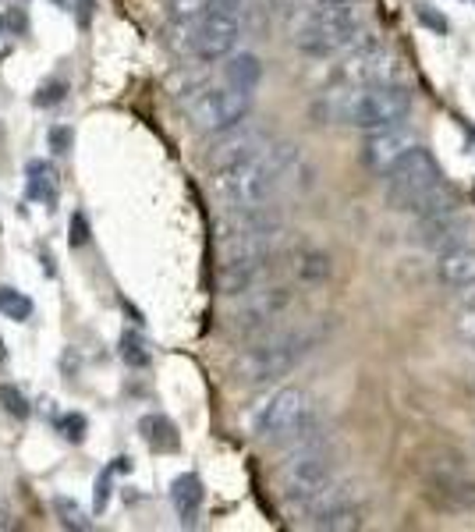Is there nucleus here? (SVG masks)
I'll return each mask as SVG.
<instances>
[{"instance_id":"29","label":"nucleus","mask_w":475,"mask_h":532,"mask_svg":"<svg viewBox=\"0 0 475 532\" xmlns=\"http://www.w3.org/2000/svg\"><path fill=\"white\" fill-rule=\"evenodd\" d=\"M416 14H418V22H422V25H429L436 36H447V29H451V25H447V18H444V14H436L429 4H416Z\"/></svg>"},{"instance_id":"8","label":"nucleus","mask_w":475,"mask_h":532,"mask_svg":"<svg viewBox=\"0 0 475 532\" xmlns=\"http://www.w3.org/2000/svg\"><path fill=\"white\" fill-rule=\"evenodd\" d=\"M252 111V93L235 89V86H224V89H206L199 93L192 104H188V121L195 131H206V135H220L228 128L245 124Z\"/></svg>"},{"instance_id":"26","label":"nucleus","mask_w":475,"mask_h":532,"mask_svg":"<svg viewBox=\"0 0 475 532\" xmlns=\"http://www.w3.org/2000/svg\"><path fill=\"white\" fill-rule=\"evenodd\" d=\"M0 405H4V412L14 415V419H29V401H25V394L18 391V387H11V383H0Z\"/></svg>"},{"instance_id":"1","label":"nucleus","mask_w":475,"mask_h":532,"mask_svg":"<svg viewBox=\"0 0 475 532\" xmlns=\"http://www.w3.org/2000/svg\"><path fill=\"white\" fill-rule=\"evenodd\" d=\"M301 167L295 146L288 142H270L266 149L238 160L224 171H213L217 192L231 210H255V206H270L277 199V192L284 185H291Z\"/></svg>"},{"instance_id":"19","label":"nucleus","mask_w":475,"mask_h":532,"mask_svg":"<svg viewBox=\"0 0 475 532\" xmlns=\"http://www.w3.org/2000/svg\"><path fill=\"white\" fill-rule=\"evenodd\" d=\"M202 479L192 473H184L175 479V486H171V500H175V511L181 515V522H192L195 515H199V508H202Z\"/></svg>"},{"instance_id":"33","label":"nucleus","mask_w":475,"mask_h":532,"mask_svg":"<svg viewBox=\"0 0 475 532\" xmlns=\"http://www.w3.org/2000/svg\"><path fill=\"white\" fill-rule=\"evenodd\" d=\"M462 309H465L469 316H475V284L462 288Z\"/></svg>"},{"instance_id":"18","label":"nucleus","mask_w":475,"mask_h":532,"mask_svg":"<svg viewBox=\"0 0 475 532\" xmlns=\"http://www.w3.org/2000/svg\"><path fill=\"white\" fill-rule=\"evenodd\" d=\"M139 433H142V440H146L153 451H178L181 447L178 426H175L167 415H142V419H139Z\"/></svg>"},{"instance_id":"16","label":"nucleus","mask_w":475,"mask_h":532,"mask_svg":"<svg viewBox=\"0 0 475 532\" xmlns=\"http://www.w3.org/2000/svg\"><path fill=\"white\" fill-rule=\"evenodd\" d=\"M436 281L444 288H454V292L475 284V245L462 241V245L444 248L436 256Z\"/></svg>"},{"instance_id":"23","label":"nucleus","mask_w":475,"mask_h":532,"mask_svg":"<svg viewBox=\"0 0 475 532\" xmlns=\"http://www.w3.org/2000/svg\"><path fill=\"white\" fill-rule=\"evenodd\" d=\"M121 358H124L128 365H135V369H146V365L153 362V352H149V345L142 341L139 330H124V334H121Z\"/></svg>"},{"instance_id":"21","label":"nucleus","mask_w":475,"mask_h":532,"mask_svg":"<svg viewBox=\"0 0 475 532\" xmlns=\"http://www.w3.org/2000/svg\"><path fill=\"white\" fill-rule=\"evenodd\" d=\"M330 256L319 252V248H301L291 263V274H295L301 284H323L330 277Z\"/></svg>"},{"instance_id":"15","label":"nucleus","mask_w":475,"mask_h":532,"mask_svg":"<svg viewBox=\"0 0 475 532\" xmlns=\"http://www.w3.org/2000/svg\"><path fill=\"white\" fill-rule=\"evenodd\" d=\"M472 231V224H469V217L462 213V206L458 210H447V213H433V217H418V241L426 245V248H436V252H444V248H451V245H462L465 238Z\"/></svg>"},{"instance_id":"32","label":"nucleus","mask_w":475,"mask_h":532,"mask_svg":"<svg viewBox=\"0 0 475 532\" xmlns=\"http://www.w3.org/2000/svg\"><path fill=\"white\" fill-rule=\"evenodd\" d=\"M85 241H89V224L82 213H75L71 217V245H85Z\"/></svg>"},{"instance_id":"36","label":"nucleus","mask_w":475,"mask_h":532,"mask_svg":"<svg viewBox=\"0 0 475 532\" xmlns=\"http://www.w3.org/2000/svg\"><path fill=\"white\" fill-rule=\"evenodd\" d=\"M114 473H118V475L131 473V458H128V455H124V458H114Z\"/></svg>"},{"instance_id":"6","label":"nucleus","mask_w":475,"mask_h":532,"mask_svg":"<svg viewBox=\"0 0 475 532\" xmlns=\"http://www.w3.org/2000/svg\"><path fill=\"white\" fill-rule=\"evenodd\" d=\"M440 185H444V167L426 146H416L383 175V199L398 213H418V206Z\"/></svg>"},{"instance_id":"9","label":"nucleus","mask_w":475,"mask_h":532,"mask_svg":"<svg viewBox=\"0 0 475 532\" xmlns=\"http://www.w3.org/2000/svg\"><path fill=\"white\" fill-rule=\"evenodd\" d=\"M291 288L284 284H270V288H255L248 292L245 302L235 309V330L252 338V334H266L273 327V320H281L291 305Z\"/></svg>"},{"instance_id":"27","label":"nucleus","mask_w":475,"mask_h":532,"mask_svg":"<svg viewBox=\"0 0 475 532\" xmlns=\"http://www.w3.org/2000/svg\"><path fill=\"white\" fill-rule=\"evenodd\" d=\"M85 429H89L85 415L67 412L64 419H60V433H64V440H71V444H82V440H85Z\"/></svg>"},{"instance_id":"7","label":"nucleus","mask_w":475,"mask_h":532,"mask_svg":"<svg viewBox=\"0 0 475 532\" xmlns=\"http://www.w3.org/2000/svg\"><path fill=\"white\" fill-rule=\"evenodd\" d=\"M362 25H358L355 7H323L316 4V11L301 22L295 32V47L309 58H334L341 50H358L365 43H358Z\"/></svg>"},{"instance_id":"38","label":"nucleus","mask_w":475,"mask_h":532,"mask_svg":"<svg viewBox=\"0 0 475 532\" xmlns=\"http://www.w3.org/2000/svg\"><path fill=\"white\" fill-rule=\"evenodd\" d=\"M0 36H4V18H0Z\"/></svg>"},{"instance_id":"20","label":"nucleus","mask_w":475,"mask_h":532,"mask_svg":"<svg viewBox=\"0 0 475 532\" xmlns=\"http://www.w3.org/2000/svg\"><path fill=\"white\" fill-rule=\"evenodd\" d=\"M224 78H228V86L252 93L259 86V78H263V60L255 58V54H235V58L224 64Z\"/></svg>"},{"instance_id":"28","label":"nucleus","mask_w":475,"mask_h":532,"mask_svg":"<svg viewBox=\"0 0 475 532\" xmlns=\"http://www.w3.org/2000/svg\"><path fill=\"white\" fill-rule=\"evenodd\" d=\"M114 465H107V469H103V473H100V479H96V504H93V508H96V515H103V511H107V504H111V482H114Z\"/></svg>"},{"instance_id":"37","label":"nucleus","mask_w":475,"mask_h":532,"mask_svg":"<svg viewBox=\"0 0 475 532\" xmlns=\"http://www.w3.org/2000/svg\"><path fill=\"white\" fill-rule=\"evenodd\" d=\"M316 4H323V7H355L358 0H316Z\"/></svg>"},{"instance_id":"17","label":"nucleus","mask_w":475,"mask_h":532,"mask_svg":"<svg viewBox=\"0 0 475 532\" xmlns=\"http://www.w3.org/2000/svg\"><path fill=\"white\" fill-rule=\"evenodd\" d=\"M25 192L32 203L43 206H58V171L47 160H29L25 167Z\"/></svg>"},{"instance_id":"30","label":"nucleus","mask_w":475,"mask_h":532,"mask_svg":"<svg viewBox=\"0 0 475 532\" xmlns=\"http://www.w3.org/2000/svg\"><path fill=\"white\" fill-rule=\"evenodd\" d=\"M64 93H67V86L64 82H47L40 93H36V107H54L64 100Z\"/></svg>"},{"instance_id":"34","label":"nucleus","mask_w":475,"mask_h":532,"mask_svg":"<svg viewBox=\"0 0 475 532\" xmlns=\"http://www.w3.org/2000/svg\"><path fill=\"white\" fill-rule=\"evenodd\" d=\"M238 7H241V0H210V11H231L235 14Z\"/></svg>"},{"instance_id":"14","label":"nucleus","mask_w":475,"mask_h":532,"mask_svg":"<svg viewBox=\"0 0 475 532\" xmlns=\"http://www.w3.org/2000/svg\"><path fill=\"white\" fill-rule=\"evenodd\" d=\"M270 146V135L266 131H259V128H228V131H220V139L210 146V171H224V167H231L238 160H245V157H252V153H259V149H266Z\"/></svg>"},{"instance_id":"24","label":"nucleus","mask_w":475,"mask_h":532,"mask_svg":"<svg viewBox=\"0 0 475 532\" xmlns=\"http://www.w3.org/2000/svg\"><path fill=\"white\" fill-rule=\"evenodd\" d=\"M0 316L18 320V323L32 320V298L22 295L18 288H0Z\"/></svg>"},{"instance_id":"12","label":"nucleus","mask_w":475,"mask_h":532,"mask_svg":"<svg viewBox=\"0 0 475 532\" xmlns=\"http://www.w3.org/2000/svg\"><path fill=\"white\" fill-rule=\"evenodd\" d=\"M416 131L408 124H390V128H376L369 131V139L362 142V164L372 171V175H387L408 149H416Z\"/></svg>"},{"instance_id":"5","label":"nucleus","mask_w":475,"mask_h":532,"mask_svg":"<svg viewBox=\"0 0 475 532\" xmlns=\"http://www.w3.org/2000/svg\"><path fill=\"white\" fill-rule=\"evenodd\" d=\"M255 437L277 447H298L305 440H316V412L301 387H281L266 398V405L255 415Z\"/></svg>"},{"instance_id":"4","label":"nucleus","mask_w":475,"mask_h":532,"mask_svg":"<svg viewBox=\"0 0 475 532\" xmlns=\"http://www.w3.org/2000/svg\"><path fill=\"white\" fill-rule=\"evenodd\" d=\"M334 455L319 444V440H305L298 444L295 455L281 465L277 473V490H281V500L288 508L305 511L316 497H323L330 486H334Z\"/></svg>"},{"instance_id":"2","label":"nucleus","mask_w":475,"mask_h":532,"mask_svg":"<svg viewBox=\"0 0 475 532\" xmlns=\"http://www.w3.org/2000/svg\"><path fill=\"white\" fill-rule=\"evenodd\" d=\"M412 111V89L401 82H380V86H348L345 93H327V100L316 104V114L327 121H341L362 131L390 128L408 118Z\"/></svg>"},{"instance_id":"13","label":"nucleus","mask_w":475,"mask_h":532,"mask_svg":"<svg viewBox=\"0 0 475 532\" xmlns=\"http://www.w3.org/2000/svg\"><path fill=\"white\" fill-rule=\"evenodd\" d=\"M394 75H398V60L383 54L376 43L352 50V58L337 68V82L345 86H380V82H394Z\"/></svg>"},{"instance_id":"35","label":"nucleus","mask_w":475,"mask_h":532,"mask_svg":"<svg viewBox=\"0 0 475 532\" xmlns=\"http://www.w3.org/2000/svg\"><path fill=\"white\" fill-rule=\"evenodd\" d=\"M58 7H64V11H85L89 7V0H54Z\"/></svg>"},{"instance_id":"31","label":"nucleus","mask_w":475,"mask_h":532,"mask_svg":"<svg viewBox=\"0 0 475 532\" xmlns=\"http://www.w3.org/2000/svg\"><path fill=\"white\" fill-rule=\"evenodd\" d=\"M47 142H50V149H54V153H67V149H71V128H67V124H58V128H50Z\"/></svg>"},{"instance_id":"25","label":"nucleus","mask_w":475,"mask_h":532,"mask_svg":"<svg viewBox=\"0 0 475 532\" xmlns=\"http://www.w3.org/2000/svg\"><path fill=\"white\" fill-rule=\"evenodd\" d=\"M210 11V0H171V22L181 29H195V22Z\"/></svg>"},{"instance_id":"11","label":"nucleus","mask_w":475,"mask_h":532,"mask_svg":"<svg viewBox=\"0 0 475 532\" xmlns=\"http://www.w3.org/2000/svg\"><path fill=\"white\" fill-rule=\"evenodd\" d=\"M309 526L312 529H330V532H348L362 526V508L355 504L352 486H330L323 497H316L309 508Z\"/></svg>"},{"instance_id":"22","label":"nucleus","mask_w":475,"mask_h":532,"mask_svg":"<svg viewBox=\"0 0 475 532\" xmlns=\"http://www.w3.org/2000/svg\"><path fill=\"white\" fill-rule=\"evenodd\" d=\"M54 515H58V522L64 529L71 532H89L93 529V518L71 500V497H54Z\"/></svg>"},{"instance_id":"10","label":"nucleus","mask_w":475,"mask_h":532,"mask_svg":"<svg viewBox=\"0 0 475 532\" xmlns=\"http://www.w3.org/2000/svg\"><path fill=\"white\" fill-rule=\"evenodd\" d=\"M241 25L231 11H206L192 29V50L199 60H224L238 47Z\"/></svg>"},{"instance_id":"3","label":"nucleus","mask_w":475,"mask_h":532,"mask_svg":"<svg viewBox=\"0 0 475 532\" xmlns=\"http://www.w3.org/2000/svg\"><path fill=\"white\" fill-rule=\"evenodd\" d=\"M319 334L316 330H277V334H263L252 348L238 355L235 380L245 387H263L273 383L281 376H288L305 355L316 348Z\"/></svg>"}]
</instances>
